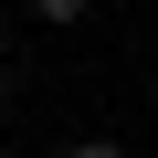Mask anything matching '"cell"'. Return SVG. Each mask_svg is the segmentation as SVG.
<instances>
[{
	"mask_svg": "<svg viewBox=\"0 0 158 158\" xmlns=\"http://www.w3.org/2000/svg\"><path fill=\"white\" fill-rule=\"evenodd\" d=\"M0 158H11V148H0Z\"/></svg>",
	"mask_w": 158,
	"mask_h": 158,
	"instance_id": "obj_3",
	"label": "cell"
},
{
	"mask_svg": "<svg viewBox=\"0 0 158 158\" xmlns=\"http://www.w3.org/2000/svg\"><path fill=\"white\" fill-rule=\"evenodd\" d=\"M63 158H127V137H74Z\"/></svg>",
	"mask_w": 158,
	"mask_h": 158,
	"instance_id": "obj_2",
	"label": "cell"
},
{
	"mask_svg": "<svg viewBox=\"0 0 158 158\" xmlns=\"http://www.w3.org/2000/svg\"><path fill=\"white\" fill-rule=\"evenodd\" d=\"M85 11H95V0H32V21H53V32H74Z\"/></svg>",
	"mask_w": 158,
	"mask_h": 158,
	"instance_id": "obj_1",
	"label": "cell"
}]
</instances>
